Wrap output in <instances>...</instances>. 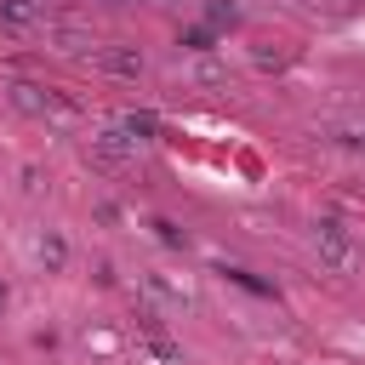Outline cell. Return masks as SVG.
Listing matches in <instances>:
<instances>
[{
    "label": "cell",
    "mask_w": 365,
    "mask_h": 365,
    "mask_svg": "<svg viewBox=\"0 0 365 365\" xmlns=\"http://www.w3.org/2000/svg\"><path fill=\"white\" fill-rule=\"evenodd\" d=\"M34 6L40 0H0V17L6 23H34Z\"/></svg>",
    "instance_id": "obj_6"
},
{
    "label": "cell",
    "mask_w": 365,
    "mask_h": 365,
    "mask_svg": "<svg viewBox=\"0 0 365 365\" xmlns=\"http://www.w3.org/2000/svg\"><path fill=\"white\" fill-rule=\"evenodd\" d=\"M182 46H188V51H211V23H205V29H188Z\"/></svg>",
    "instance_id": "obj_10"
},
{
    "label": "cell",
    "mask_w": 365,
    "mask_h": 365,
    "mask_svg": "<svg viewBox=\"0 0 365 365\" xmlns=\"http://www.w3.org/2000/svg\"><path fill=\"white\" fill-rule=\"evenodd\" d=\"M6 302H11V291H6V279H0V314H6Z\"/></svg>",
    "instance_id": "obj_11"
},
{
    "label": "cell",
    "mask_w": 365,
    "mask_h": 365,
    "mask_svg": "<svg viewBox=\"0 0 365 365\" xmlns=\"http://www.w3.org/2000/svg\"><path fill=\"white\" fill-rule=\"evenodd\" d=\"M125 131H131L137 143H154V131H160V125H154V114H131V120H125Z\"/></svg>",
    "instance_id": "obj_8"
},
{
    "label": "cell",
    "mask_w": 365,
    "mask_h": 365,
    "mask_svg": "<svg viewBox=\"0 0 365 365\" xmlns=\"http://www.w3.org/2000/svg\"><path fill=\"white\" fill-rule=\"evenodd\" d=\"M103 68H108V74H120V80H137V74H143V51H137V46H125V40H114V46L103 51Z\"/></svg>",
    "instance_id": "obj_4"
},
{
    "label": "cell",
    "mask_w": 365,
    "mask_h": 365,
    "mask_svg": "<svg viewBox=\"0 0 365 365\" xmlns=\"http://www.w3.org/2000/svg\"><path fill=\"white\" fill-rule=\"evenodd\" d=\"M91 154H97L103 165H125V160L137 154V137H131V131H97V137H91Z\"/></svg>",
    "instance_id": "obj_2"
},
{
    "label": "cell",
    "mask_w": 365,
    "mask_h": 365,
    "mask_svg": "<svg viewBox=\"0 0 365 365\" xmlns=\"http://www.w3.org/2000/svg\"><path fill=\"white\" fill-rule=\"evenodd\" d=\"M188 74H194L200 86H217V80H222V63H211V57H194V63H188Z\"/></svg>",
    "instance_id": "obj_7"
},
{
    "label": "cell",
    "mask_w": 365,
    "mask_h": 365,
    "mask_svg": "<svg viewBox=\"0 0 365 365\" xmlns=\"http://www.w3.org/2000/svg\"><path fill=\"white\" fill-rule=\"evenodd\" d=\"M34 257H40V268H46V274H63V268H68V240H63L57 228H40Z\"/></svg>",
    "instance_id": "obj_3"
},
{
    "label": "cell",
    "mask_w": 365,
    "mask_h": 365,
    "mask_svg": "<svg viewBox=\"0 0 365 365\" xmlns=\"http://www.w3.org/2000/svg\"><path fill=\"white\" fill-rule=\"evenodd\" d=\"M11 108L17 114H46L51 108V91L34 86V80H11Z\"/></svg>",
    "instance_id": "obj_5"
},
{
    "label": "cell",
    "mask_w": 365,
    "mask_h": 365,
    "mask_svg": "<svg viewBox=\"0 0 365 365\" xmlns=\"http://www.w3.org/2000/svg\"><path fill=\"white\" fill-rule=\"evenodd\" d=\"M319 257H325L331 268H348V257H354L348 222H336V217H325V222H319Z\"/></svg>",
    "instance_id": "obj_1"
},
{
    "label": "cell",
    "mask_w": 365,
    "mask_h": 365,
    "mask_svg": "<svg viewBox=\"0 0 365 365\" xmlns=\"http://www.w3.org/2000/svg\"><path fill=\"white\" fill-rule=\"evenodd\" d=\"M222 23H228V29L240 23V6H234V0H217V6H211V29H222Z\"/></svg>",
    "instance_id": "obj_9"
},
{
    "label": "cell",
    "mask_w": 365,
    "mask_h": 365,
    "mask_svg": "<svg viewBox=\"0 0 365 365\" xmlns=\"http://www.w3.org/2000/svg\"><path fill=\"white\" fill-rule=\"evenodd\" d=\"M359 137H365V125H359Z\"/></svg>",
    "instance_id": "obj_12"
}]
</instances>
